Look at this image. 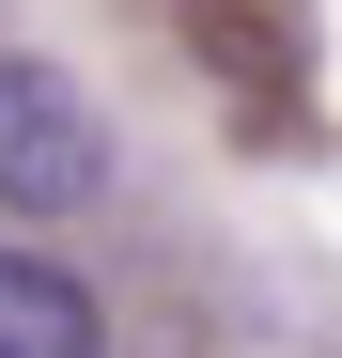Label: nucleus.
Returning a JSON list of instances; mask_svg holds the SVG:
<instances>
[{
	"label": "nucleus",
	"mask_w": 342,
	"mask_h": 358,
	"mask_svg": "<svg viewBox=\"0 0 342 358\" xmlns=\"http://www.w3.org/2000/svg\"><path fill=\"white\" fill-rule=\"evenodd\" d=\"M109 203V125L63 63H31V47H0V218H78Z\"/></svg>",
	"instance_id": "f257e3e1"
},
{
	"label": "nucleus",
	"mask_w": 342,
	"mask_h": 358,
	"mask_svg": "<svg viewBox=\"0 0 342 358\" xmlns=\"http://www.w3.org/2000/svg\"><path fill=\"white\" fill-rule=\"evenodd\" d=\"M0 358H109L94 280H78V265H47V250H0Z\"/></svg>",
	"instance_id": "f03ea898"
}]
</instances>
